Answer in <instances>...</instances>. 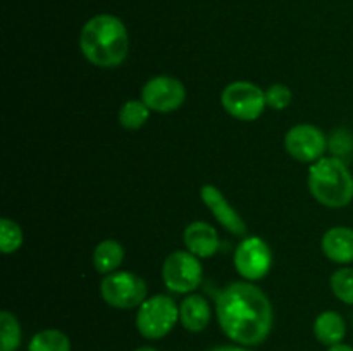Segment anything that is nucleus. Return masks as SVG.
<instances>
[{
    "label": "nucleus",
    "mask_w": 353,
    "mask_h": 351,
    "mask_svg": "<svg viewBox=\"0 0 353 351\" xmlns=\"http://www.w3.org/2000/svg\"><path fill=\"white\" fill-rule=\"evenodd\" d=\"M216 313L223 332L240 346H259L269 337L274 312L265 292L250 282H233L219 292Z\"/></svg>",
    "instance_id": "nucleus-1"
},
{
    "label": "nucleus",
    "mask_w": 353,
    "mask_h": 351,
    "mask_svg": "<svg viewBox=\"0 0 353 351\" xmlns=\"http://www.w3.org/2000/svg\"><path fill=\"white\" fill-rule=\"evenodd\" d=\"M79 48L93 65L117 67L130 50L126 26L112 14H97L83 26Z\"/></svg>",
    "instance_id": "nucleus-2"
},
{
    "label": "nucleus",
    "mask_w": 353,
    "mask_h": 351,
    "mask_svg": "<svg viewBox=\"0 0 353 351\" xmlns=\"http://www.w3.org/2000/svg\"><path fill=\"white\" fill-rule=\"evenodd\" d=\"M309 189L314 198L330 209H343L353 200V176L347 162L323 157L309 171Z\"/></svg>",
    "instance_id": "nucleus-3"
},
{
    "label": "nucleus",
    "mask_w": 353,
    "mask_h": 351,
    "mask_svg": "<svg viewBox=\"0 0 353 351\" xmlns=\"http://www.w3.org/2000/svg\"><path fill=\"white\" fill-rule=\"evenodd\" d=\"M179 320V306L165 295H155L138 306L137 329L145 339H162Z\"/></svg>",
    "instance_id": "nucleus-4"
},
{
    "label": "nucleus",
    "mask_w": 353,
    "mask_h": 351,
    "mask_svg": "<svg viewBox=\"0 0 353 351\" xmlns=\"http://www.w3.org/2000/svg\"><path fill=\"white\" fill-rule=\"evenodd\" d=\"M147 282L133 272L107 274L100 284V295L107 305L119 310H131L147 299Z\"/></svg>",
    "instance_id": "nucleus-5"
},
{
    "label": "nucleus",
    "mask_w": 353,
    "mask_h": 351,
    "mask_svg": "<svg viewBox=\"0 0 353 351\" xmlns=\"http://www.w3.org/2000/svg\"><path fill=\"white\" fill-rule=\"evenodd\" d=\"M221 103L238 120H255L265 109V92L250 81H234L221 93Z\"/></svg>",
    "instance_id": "nucleus-6"
},
{
    "label": "nucleus",
    "mask_w": 353,
    "mask_h": 351,
    "mask_svg": "<svg viewBox=\"0 0 353 351\" xmlns=\"http://www.w3.org/2000/svg\"><path fill=\"white\" fill-rule=\"evenodd\" d=\"M162 279L171 291L186 295L195 291L203 279V268L199 257L190 251H174L162 265Z\"/></svg>",
    "instance_id": "nucleus-7"
},
{
    "label": "nucleus",
    "mask_w": 353,
    "mask_h": 351,
    "mask_svg": "<svg viewBox=\"0 0 353 351\" xmlns=\"http://www.w3.org/2000/svg\"><path fill=\"white\" fill-rule=\"evenodd\" d=\"M234 268L247 281L265 277L272 267V251L262 237H245L234 251Z\"/></svg>",
    "instance_id": "nucleus-8"
},
{
    "label": "nucleus",
    "mask_w": 353,
    "mask_h": 351,
    "mask_svg": "<svg viewBox=\"0 0 353 351\" xmlns=\"http://www.w3.org/2000/svg\"><path fill=\"white\" fill-rule=\"evenodd\" d=\"M185 85L172 76H155L141 88V100L152 112H174L185 103Z\"/></svg>",
    "instance_id": "nucleus-9"
},
{
    "label": "nucleus",
    "mask_w": 353,
    "mask_h": 351,
    "mask_svg": "<svg viewBox=\"0 0 353 351\" xmlns=\"http://www.w3.org/2000/svg\"><path fill=\"white\" fill-rule=\"evenodd\" d=\"M327 138L312 124H296L286 133L285 148L295 160L317 162L327 150Z\"/></svg>",
    "instance_id": "nucleus-10"
},
{
    "label": "nucleus",
    "mask_w": 353,
    "mask_h": 351,
    "mask_svg": "<svg viewBox=\"0 0 353 351\" xmlns=\"http://www.w3.org/2000/svg\"><path fill=\"white\" fill-rule=\"evenodd\" d=\"M200 196H202V202L205 203L207 209L214 213L216 220L224 229L230 231L231 234H236V236H243L247 233V224H245V220L230 205L226 196L216 186L205 184L200 189Z\"/></svg>",
    "instance_id": "nucleus-11"
},
{
    "label": "nucleus",
    "mask_w": 353,
    "mask_h": 351,
    "mask_svg": "<svg viewBox=\"0 0 353 351\" xmlns=\"http://www.w3.org/2000/svg\"><path fill=\"white\" fill-rule=\"evenodd\" d=\"M185 244L190 253L199 258H209L217 253L221 240L217 231L210 224L196 220L185 229Z\"/></svg>",
    "instance_id": "nucleus-12"
},
{
    "label": "nucleus",
    "mask_w": 353,
    "mask_h": 351,
    "mask_svg": "<svg viewBox=\"0 0 353 351\" xmlns=\"http://www.w3.org/2000/svg\"><path fill=\"white\" fill-rule=\"evenodd\" d=\"M323 251L334 264L347 265L353 262V229L338 226L331 227L323 236Z\"/></svg>",
    "instance_id": "nucleus-13"
},
{
    "label": "nucleus",
    "mask_w": 353,
    "mask_h": 351,
    "mask_svg": "<svg viewBox=\"0 0 353 351\" xmlns=\"http://www.w3.org/2000/svg\"><path fill=\"white\" fill-rule=\"evenodd\" d=\"M179 322L190 332H202L210 322V306L200 295H190L179 305Z\"/></svg>",
    "instance_id": "nucleus-14"
},
{
    "label": "nucleus",
    "mask_w": 353,
    "mask_h": 351,
    "mask_svg": "<svg viewBox=\"0 0 353 351\" xmlns=\"http://www.w3.org/2000/svg\"><path fill=\"white\" fill-rule=\"evenodd\" d=\"M314 336L326 346H336L347 336V323L338 312L326 310L314 322Z\"/></svg>",
    "instance_id": "nucleus-15"
},
{
    "label": "nucleus",
    "mask_w": 353,
    "mask_h": 351,
    "mask_svg": "<svg viewBox=\"0 0 353 351\" xmlns=\"http://www.w3.org/2000/svg\"><path fill=\"white\" fill-rule=\"evenodd\" d=\"M124 260V248L119 241L105 240L93 250V267L100 274H112Z\"/></svg>",
    "instance_id": "nucleus-16"
},
{
    "label": "nucleus",
    "mask_w": 353,
    "mask_h": 351,
    "mask_svg": "<svg viewBox=\"0 0 353 351\" xmlns=\"http://www.w3.org/2000/svg\"><path fill=\"white\" fill-rule=\"evenodd\" d=\"M28 351H71V341L62 330L43 329L31 337Z\"/></svg>",
    "instance_id": "nucleus-17"
},
{
    "label": "nucleus",
    "mask_w": 353,
    "mask_h": 351,
    "mask_svg": "<svg viewBox=\"0 0 353 351\" xmlns=\"http://www.w3.org/2000/svg\"><path fill=\"white\" fill-rule=\"evenodd\" d=\"M152 110L145 105L143 100H128L119 110V124L124 129L137 131L145 126Z\"/></svg>",
    "instance_id": "nucleus-18"
},
{
    "label": "nucleus",
    "mask_w": 353,
    "mask_h": 351,
    "mask_svg": "<svg viewBox=\"0 0 353 351\" xmlns=\"http://www.w3.org/2000/svg\"><path fill=\"white\" fill-rule=\"evenodd\" d=\"M23 332L19 320L7 310L0 313V351H16L21 346Z\"/></svg>",
    "instance_id": "nucleus-19"
},
{
    "label": "nucleus",
    "mask_w": 353,
    "mask_h": 351,
    "mask_svg": "<svg viewBox=\"0 0 353 351\" xmlns=\"http://www.w3.org/2000/svg\"><path fill=\"white\" fill-rule=\"evenodd\" d=\"M23 240L24 236L21 227L14 220L3 217L0 220V250H2V253L9 255L17 251L23 244Z\"/></svg>",
    "instance_id": "nucleus-20"
},
{
    "label": "nucleus",
    "mask_w": 353,
    "mask_h": 351,
    "mask_svg": "<svg viewBox=\"0 0 353 351\" xmlns=\"http://www.w3.org/2000/svg\"><path fill=\"white\" fill-rule=\"evenodd\" d=\"M331 291L340 301L353 305V268H338L331 275Z\"/></svg>",
    "instance_id": "nucleus-21"
},
{
    "label": "nucleus",
    "mask_w": 353,
    "mask_h": 351,
    "mask_svg": "<svg viewBox=\"0 0 353 351\" xmlns=\"http://www.w3.org/2000/svg\"><path fill=\"white\" fill-rule=\"evenodd\" d=\"M327 148L333 151V157L340 158V160H347L348 157L353 153V136L352 133L345 129H338L336 133L331 136Z\"/></svg>",
    "instance_id": "nucleus-22"
},
{
    "label": "nucleus",
    "mask_w": 353,
    "mask_h": 351,
    "mask_svg": "<svg viewBox=\"0 0 353 351\" xmlns=\"http://www.w3.org/2000/svg\"><path fill=\"white\" fill-rule=\"evenodd\" d=\"M265 103L274 110H285L292 103V89L286 85H272L265 89Z\"/></svg>",
    "instance_id": "nucleus-23"
},
{
    "label": "nucleus",
    "mask_w": 353,
    "mask_h": 351,
    "mask_svg": "<svg viewBox=\"0 0 353 351\" xmlns=\"http://www.w3.org/2000/svg\"><path fill=\"white\" fill-rule=\"evenodd\" d=\"M210 351H250V350H248L247 346H240V344H238V346H217Z\"/></svg>",
    "instance_id": "nucleus-24"
},
{
    "label": "nucleus",
    "mask_w": 353,
    "mask_h": 351,
    "mask_svg": "<svg viewBox=\"0 0 353 351\" xmlns=\"http://www.w3.org/2000/svg\"><path fill=\"white\" fill-rule=\"evenodd\" d=\"M327 351H353V346H350V344L340 343L336 344V346H331Z\"/></svg>",
    "instance_id": "nucleus-25"
},
{
    "label": "nucleus",
    "mask_w": 353,
    "mask_h": 351,
    "mask_svg": "<svg viewBox=\"0 0 353 351\" xmlns=\"http://www.w3.org/2000/svg\"><path fill=\"white\" fill-rule=\"evenodd\" d=\"M134 351H157V350H155V348H152V346H140V348H137Z\"/></svg>",
    "instance_id": "nucleus-26"
},
{
    "label": "nucleus",
    "mask_w": 353,
    "mask_h": 351,
    "mask_svg": "<svg viewBox=\"0 0 353 351\" xmlns=\"http://www.w3.org/2000/svg\"><path fill=\"white\" fill-rule=\"evenodd\" d=\"M352 320H353V319H352Z\"/></svg>",
    "instance_id": "nucleus-27"
}]
</instances>
